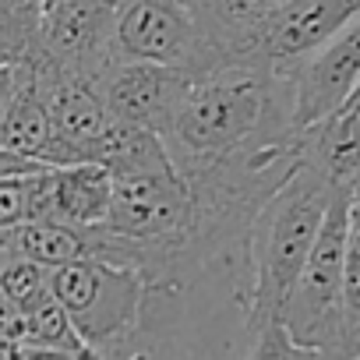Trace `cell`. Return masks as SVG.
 I'll return each mask as SVG.
<instances>
[{"instance_id": "30bf717a", "label": "cell", "mask_w": 360, "mask_h": 360, "mask_svg": "<svg viewBox=\"0 0 360 360\" xmlns=\"http://www.w3.org/2000/svg\"><path fill=\"white\" fill-rule=\"evenodd\" d=\"M92 162L106 166L113 176H131V173H166L176 169L166 141L148 131V127H134V124H120L113 120V127L106 131V138L96 145Z\"/></svg>"}, {"instance_id": "d4e9b609", "label": "cell", "mask_w": 360, "mask_h": 360, "mask_svg": "<svg viewBox=\"0 0 360 360\" xmlns=\"http://www.w3.org/2000/svg\"><path fill=\"white\" fill-rule=\"evenodd\" d=\"M50 4H57V0H46V8H50Z\"/></svg>"}, {"instance_id": "6da1fadb", "label": "cell", "mask_w": 360, "mask_h": 360, "mask_svg": "<svg viewBox=\"0 0 360 360\" xmlns=\"http://www.w3.org/2000/svg\"><path fill=\"white\" fill-rule=\"evenodd\" d=\"M162 141L176 173L233 152L297 141L293 78L251 60L191 75Z\"/></svg>"}, {"instance_id": "8992f818", "label": "cell", "mask_w": 360, "mask_h": 360, "mask_svg": "<svg viewBox=\"0 0 360 360\" xmlns=\"http://www.w3.org/2000/svg\"><path fill=\"white\" fill-rule=\"evenodd\" d=\"M117 60L166 64L191 75L198 57V29L184 0H113Z\"/></svg>"}, {"instance_id": "7c38bea8", "label": "cell", "mask_w": 360, "mask_h": 360, "mask_svg": "<svg viewBox=\"0 0 360 360\" xmlns=\"http://www.w3.org/2000/svg\"><path fill=\"white\" fill-rule=\"evenodd\" d=\"M11 244L18 255H25L46 269H57V265H68L78 258H92L85 230L68 226V223H53V219L22 223L18 230H11Z\"/></svg>"}, {"instance_id": "603a6c76", "label": "cell", "mask_w": 360, "mask_h": 360, "mask_svg": "<svg viewBox=\"0 0 360 360\" xmlns=\"http://www.w3.org/2000/svg\"><path fill=\"white\" fill-rule=\"evenodd\" d=\"M293 360H332V356H325V353H318V349H293Z\"/></svg>"}, {"instance_id": "d6986e66", "label": "cell", "mask_w": 360, "mask_h": 360, "mask_svg": "<svg viewBox=\"0 0 360 360\" xmlns=\"http://www.w3.org/2000/svg\"><path fill=\"white\" fill-rule=\"evenodd\" d=\"M22 89V60H8L0 64V127H4L11 106H15V96Z\"/></svg>"}, {"instance_id": "ac0fdd59", "label": "cell", "mask_w": 360, "mask_h": 360, "mask_svg": "<svg viewBox=\"0 0 360 360\" xmlns=\"http://www.w3.org/2000/svg\"><path fill=\"white\" fill-rule=\"evenodd\" d=\"M293 349H297V346H293L286 325H283V321H272V325H265L262 332L251 335V353H248V360H293Z\"/></svg>"}, {"instance_id": "cb8c5ba5", "label": "cell", "mask_w": 360, "mask_h": 360, "mask_svg": "<svg viewBox=\"0 0 360 360\" xmlns=\"http://www.w3.org/2000/svg\"><path fill=\"white\" fill-rule=\"evenodd\" d=\"M184 4H205V0H184Z\"/></svg>"}, {"instance_id": "44dd1931", "label": "cell", "mask_w": 360, "mask_h": 360, "mask_svg": "<svg viewBox=\"0 0 360 360\" xmlns=\"http://www.w3.org/2000/svg\"><path fill=\"white\" fill-rule=\"evenodd\" d=\"M8 4L18 11V15H25L29 22H43V11H46V0H8Z\"/></svg>"}, {"instance_id": "ffe728a7", "label": "cell", "mask_w": 360, "mask_h": 360, "mask_svg": "<svg viewBox=\"0 0 360 360\" xmlns=\"http://www.w3.org/2000/svg\"><path fill=\"white\" fill-rule=\"evenodd\" d=\"M99 360H152V349L148 346H138L134 349V339H127V342H120L113 349H103Z\"/></svg>"}, {"instance_id": "ba28073f", "label": "cell", "mask_w": 360, "mask_h": 360, "mask_svg": "<svg viewBox=\"0 0 360 360\" xmlns=\"http://www.w3.org/2000/svg\"><path fill=\"white\" fill-rule=\"evenodd\" d=\"M191 75L184 68H166V64H138V60H113L99 78V96L113 120L148 127L159 138L166 134L173 110L184 96Z\"/></svg>"}, {"instance_id": "4fadbf2b", "label": "cell", "mask_w": 360, "mask_h": 360, "mask_svg": "<svg viewBox=\"0 0 360 360\" xmlns=\"http://www.w3.org/2000/svg\"><path fill=\"white\" fill-rule=\"evenodd\" d=\"M25 346H53V349H89L78 328L71 325L68 311L53 297V290L25 311Z\"/></svg>"}, {"instance_id": "3957f363", "label": "cell", "mask_w": 360, "mask_h": 360, "mask_svg": "<svg viewBox=\"0 0 360 360\" xmlns=\"http://www.w3.org/2000/svg\"><path fill=\"white\" fill-rule=\"evenodd\" d=\"M349 198L353 191L346 188L332 198L318 240L279 318L293 346L318 349L332 360H339L342 353V269L349 240Z\"/></svg>"}, {"instance_id": "484cf974", "label": "cell", "mask_w": 360, "mask_h": 360, "mask_svg": "<svg viewBox=\"0 0 360 360\" xmlns=\"http://www.w3.org/2000/svg\"><path fill=\"white\" fill-rule=\"evenodd\" d=\"M353 360H360V356H353Z\"/></svg>"}, {"instance_id": "277c9868", "label": "cell", "mask_w": 360, "mask_h": 360, "mask_svg": "<svg viewBox=\"0 0 360 360\" xmlns=\"http://www.w3.org/2000/svg\"><path fill=\"white\" fill-rule=\"evenodd\" d=\"M50 290L96 353L127 342L141 328L148 290L134 269L103 258H78L50 269Z\"/></svg>"}, {"instance_id": "e0dca14e", "label": "cell", "mask_w": 360, "mask_h": 360, "mask_svg": "<svg viewBox=\"0 0 360 360\" xmlns=\"http://www.w3.org/2000/svg\"><path fill=\"white\" fill-rule=\"evenodd\" d=\"M32 176L0 180V230H18L22 223H29V180Z\"/></svg>"}, {"instance_id": "8fae6325", "label": "cell", "mask_w": 360, "mask_h": 360, "mask_svg": "<svg viewBox=\"0 0 360 360\" xmlns=\"http://www.w3.org/2000/svg\"><path fill=\"white\" fill-rule=\"evenodd\" d=\"M50 138H53V120H50L46 99L32 78V64L22 57V89L15 96V106H11L4 127H0V145L43 159Z\"/></svg>"}, {"instance_id": "9a60e30c", "label": "cell", "mask_w": 360, "mask_h": 360, "mask_svg": "<svg viewBox=\"0 0 360 360\" xmlns=\"http://www.w3.org/2000/svg\"><path fill=\"white\" fill-rule=\"evenodd\" d=\"M360 356V230L349 226L346 269H342V353L339 360Z\"/></svg>"}, {"instance_id": "5bb4252c", "label": "cell", "mask_w": 360, "mask_h": 360, "mask_svg": "<svg viewBox=\"0 0 360 360\" xmlns=\"http://www.w3.org/2000/svg\"><path fill=\"white\" fill-rule=\"evenodd\" d=\"M0 293H4L15 307L29 311L50 293V269L15 251L4 265H0Z\"/></svg>"}, {"instance_id": "7402d4cb", "label": "cell", "mask_w": 360, "mask_h": 360, "mask_svg": "<svg viewBox=\"0 0 360 360\" xmlns=\"http://www.w3.org/2000/svg\"><path fill=\"white\" fill-rule=\"evenodd\" d=\"M22 356H25V342L0 339V360H22Z\"/></svg>"}, {"instance_id": "5b68a950", "label": "cell", "mask_w": 360, "mask_h": 360, "mask_svg": "<svg viewBox=\"0 0 360 360\" xmlns=\"http://www.w3.org/2000/svg\"><path fill=\"white\" fill-rule=\"evenodd\" d=\"M64 75L99 85L117 60L113 50V0H57L43 11L36 46L29 50Z\"/></svg>"}, {"instance_id": "9c48e42d", "label": "cell", "mask_w": 360, "mask_h": 360, "mask_svg": "<svg viewBox=\"0 0 360 360\" xmlns=\"http://www.w3.org/2000/svg\"><path fill=\"white\" fill-rule=\"evenodd\" d=\"M113 202V173L99 162L53 166V223L78 230L103 226Z\"/></svg>"}, {"instance_id": "7a4b0ae2", "label": "cell", "mask_w": 360, "mask_h": 360, "mask_svg": "<svg viewBox=\"0 0 360 360\" xmlns=\"http://www.w3.org/2000/svg\"><path fill=\"white\" fill-rule=\"evenodd\" d=\"M339 191L342 188H335L318 169L300 162L258 209L244 248V265L251 272L244 297L248 335L283 318V307L304 272V262L318 240L325 212Z\"/></svg>"}, {"instance_id": "2e32d148", "label": "cell", "mask_w": 360, "mask_h": 360, "mask_svg": "<svg viewBox=\"0 0 360 360\" xmlns=\"http://www.w3.org/2000/svg\"><path fill=\"white\" fill-rule=\"evenodd\" d=\"M36 36H39V22H29L8 0H0V64L22 60L36 46Z\"/></svg>"}, {"instance_id": "52a82bcc", "label": "cell", "mask_w": 360, "mask_h": 360, "mask_svg": "<svg viewBox=\"0 0 360 360\" xmlns=\"http://www.w3.org/2000/svg\"><path fill=\"white\" fill-rule=\"evenodd\" d=\"M293 131L335 113L360 85V15L349 18L328 43L304 57L293 71Z\"/></svg>"}]
</instances>
